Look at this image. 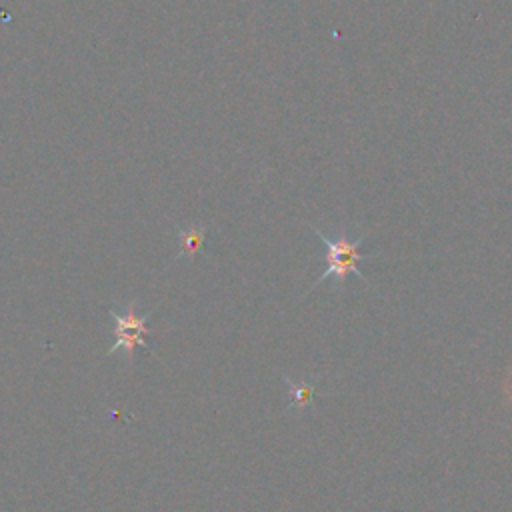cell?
I'll return each mask as SVG.
<instances>
[{
  "instance_id": "3",
  "label": "cell",
  "mask_w": 512,
  "mask_h": 512,
  "mask_svg": "<svg viewBox=\"0 0 512 512\" xmlns=\"http://www.w3.org/2000/svg\"><path fill=\"white\" fill-rule=\"evenodd\" d=\"M318 378L320 376H314V378H310L306 382H292L288 376H284V380L290 386V406H288V410H302V408L312 404Z\"/></svg>"
},
{
  "instance_id": "1",
  "label": "cell",
  "mask_w": 512,
  "mask_h": 512,
  "mask_svg": "<svg viewBox=\"0 0 512 512\" xmlns=\"http://www.w3.org/2000/svg\"><path fill=\"white\" fill-rule=\"evenodd\" d=\"M314 232L318 234V238L322 240L324 248H326V270L318 276V280L314 282L320 284L324 282L328 276H334L338 282H344V278L348 274H356L360 280L368 282L366 276L360 272L358 268V262L368 258V254H360V244L364 238H358V240H350L346 234H340L338 238H328L324 232H320L318 228H314Z\"/></svg>"
},
{
  "instance_id": "4",
  "label": "cell",
  "mask_w": 512,
  "mask_h": 512,
  "mask_svg": "<svg viewBox=\"0 0 512 512\" xmlns=\"http://www.w3.org/2000/svg\"><path fill=\"white\" fill-rule=\"evenodd\" d=\"M204 228L202 226H186V228H178V242H180V256L186 258H194L196 252L202 248L204 242Z\"/></svg>"
},
{
  "instance_id": "2",
  "label": "cell",
  "mask_w": 512,
  "mask_h": 512,
  "mask_svg": "<svg viewBox=\"0 0 512 512\" xmlns=\"http://www.w3.org/2000/svg\"><path fill=\"white\" fill-rule=\"evenodd\" d=\"M110 316L114 320V344L110 346L108 354H116V352H124L126 358L134 356V350L140 348H148L146 344V336L150 334L148 328V314H138L136 312V300H132L122 312L118 310H110Z\"/></svg>"
}]
</instances>
